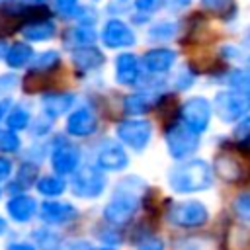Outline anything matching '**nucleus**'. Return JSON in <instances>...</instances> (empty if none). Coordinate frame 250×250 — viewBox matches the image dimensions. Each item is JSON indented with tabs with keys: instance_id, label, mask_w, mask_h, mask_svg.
<instances>
[{
	"instance_id": "nucleus-12",
	"label": "nucleus",
	"mask_w": 250,
	"mask_h": 250,
	"mask_svg": "<svg viewBox=\"0 0 250 250\" xmlns=\"http://www.w3.org/2000/svg\"><path fill=\"white\" fill-rule=\"evenodd\" d=\"M96 162L100 170H107V172H117L123 170L129 164V156L123 150L121 145L113 143V141H105L98 152H96Z\"/></svg>"
},
{
	"instance_id": "nucleus-29",
	"label": "nucleus",
	"mask_w": 250,
	"mask_h": 250,
	"mask_svg": "<svg viewBox=\"0 0 250 250\" xmlns=\"http://www.w3.org/2000/svg\"><path fill=\"white\" fill-rule=\"evenodd\" d=\"M229 86L234 90H242L250 94V70L248 68H238L229 74Z\"/></svg>"
},
{
	"instance_id": "nucleus-38",
	"label": "nucleus",
	"mask_w": 250,
	"mask_h": 250,
	"mask_svg": "<svg viewBox=\"0 0 250 250\" xmlns=\"http://www.w3.org/2000/svg\"><path fill=\"white\" fill-rule=\"evenodd\" d=\"M133 2H135V8H137L139 12L150 14V12L158 10V8L162 6V2H164V0H133Z\"/></svg>"
},
{
	"instance_id": "nucleus-41",
	"label": "nucleus",
	"mask_w": 250,
	"mask_h": 250,
	"mask_svg": "<svg viewBox=\"0 0 250 250\" xmlns=\"http://www.w3.org/2000/svg\"><path fill=\"white\" fill-rule=\"evenodd\" d=\"M12 172V162L6 156H0V180H6Z\"/></svg>"
},
{
	"instance_id": "nucleus-35",
	"label": "nucleus",
	"mask_w": 250,
	"mask_h": 250,
	"mask_svg": "<svg viewBox=\"0 0 250 250\" xmlns=\"http://www.w3.org/2000/svg\"><path fill=\"white\" fill-rule=\"evenodd\" d=\"M234 209H236V213H238L242 219L250 221V193L238 195L236 201H234Z\"/></svg>"
},
{
	"instance_id": "nucleus-14",
	"label": "nucleus",
	"mask_w": 250,
	"mask_h": 250,
	"mask_svg": "<svg viewBox=\"0 0 250 250\" xmlns=\"http://www.w3.org/2000/svg\"><path fill=\"white\" fill-rule=\"evenodd\" d=\"M98 129V119L88 107L74 109L66 119V133L72 137H88Z\"/></svg>"
},
{
	"instance_id": "nucleus-2",
	"label": "nucleus",
	"mask_w": 250,
	"mask_h": 250,
	"mask_svg": "<svg viewBox=\"0 0 250 250\" xmlns=\"http://www.w3.org/2000/svg\"><path fill=\"white\" fill-rule=\"evenodd\" d=\"M137 180H139V178H125V180L117 186L113 197H111L109 203L104 207V217H105L109 223H113V225H123V223H127V221L135 215V211H137V207H139V191L133 188V184H135Z\"/></svg>"
},
{
	"instance_id": "nucleus-48",
	"label": "nucleus",
	"mask_w": 250,
	"mask_h": 250,
	"mask_svg": "<svg viewBox=\"0 0 250 250\" xmlns=\"http://www.w3.org/2000/svg\"><path fill=\"white\" fill-rule=\"evenodd\" d=\"M6 53H8V47H6V43H4V41H0V59H4V57H6Z\"/></svg>"
},
{
	"instance_id": "nucleus-51",
	"label": "nucleus",
	"mask_w": 250,
	"mask_h": 250,
	"mask_svg": "<svg viewBox=\"0 0 250 250\" xmlns=\"http://www.w3.org/2000/svg\"><path fill=\"white\" fill-rule=\"evenodd\" d=\"M92 250H111V248H102V246H100V248H92Z\"/></svg>"
},
{
	"instance_id": "nucleus-6",
	"label": "nucleus",
	"mask_w": 250,
	"mask_h": 250,
	"mask_svg": "<svg viewBox=\"0 0 250 250\" xmlns=\"http://www.w3.org/2000/svg\"><path fill=\"white\" fill-rule=\"evenodd\" d=\"M211 111H213V104L209 100H205L203 96H193V98L186 100L180 109L182 121L188 127H191L195 133H203L209 127Z\"/></svg>"
},
{
	"instance_id": "nucleus-4",
	"label": "nucleus",
	"mask_w": 250,
	"mask_h": 250,
	"mask_svg": "<svg viewBox=\"0 0 250 250\" xmlns=\"http://www.w3.org/2000/svg\"><path fill=\"white\" fill-rule=\"evenodd\" d=\"M213 109L223 121H236L250 111V94L242 90H223L213 98Z\"/></svg>"
},
{
	"instance_id": "nucleus-46",
	"label": "nucleus",
	"mask_w": 250,
	"mask_h": 250,
	"mask_svg": "<svg viewBox=\"0 0 250 250\" xmlns=\"http://www.w3.org/2000/svg\"><path fill=\"white\" fill-rule=\"evenodd\" d=\"M8 105H10V100H4V102H0V119L4 117V113H6Z\"/></svg>"
},
{
	"instance_id": "nucleus-36",
	"label": "nucleus",
	"mask_w": 250,
	"mask_h": 250,
	"mask_svg": "<svg viewBox=\"0 0 250 250\" xmlns=\"http://www.w3.org/2000/svg\"><path fill=\"white\" fill-rule=\"evenodd\" d=\"M193 80H195V72L184 68V70H180V72L176 74V88H178V90H188V88L193 84Z\"/></svg>"
},
{
	"instance_id": "nucleus-40",
	"label": "nucleus",
	"mask_w": 250,
	"mask_h": 250,
	"mask_svg": "<svg viewBox=\"0 0 250 250\" xmlns=\"http://www.w3.org/2000/svg\"><path fill=\"white\" fill-rule=\"evenodd\" d=\"M16 82H18V76H16V74H4V76H0V88H2V90L14 88Z\"/></svg>"
},
{
	"instance_id": "nucleus-34",
	"label": "nucleus",
	"mask_w": 250,
	"mask_h": 250,
	"mask_svg": "<svg viewBox=\"0 0 250 250\" xmlns=\"http://www.w3.org/2000/svg\"><path fill=\"white\" fill-rule=\"evenodd\" d=\"M96 16H98V12L92 6H80L74 18L80 21V25H92L96 21Z\"/></svg>"
},
{
	"instance_id": "nucleus-47",
	"label": "nucleus",
	"mask_w": 250,
	"mask_h": 250,
	"mask_svg": "<svg viewBox=\"0 0 250 250\" xmlns=\"http://www.w3.org/2000/svg\"><path fill=\"white\" fill-rule=\"evenodd\" d=\"M191 0H170V4H174L176 8H184V6H188Z\"/></svg>"
},
{
	"instance_id": "nucleus-19",
	"label": "nucleus",
	"mask_w": 250,
	"mask_h": 250,
	"mask_svg": "<svg viewBox=\"0 0 250 250\" xmlns=\"http://www.w3.org/2000/svg\"><path fill=\"white\" fill-rule=\"evenodd\" d=\"M6 209H8V215H10L14 221L25 223V221H29V219L37 213V203H35L33 197L21 193V195L12 197V199L6 203Z\"/></svg>"
},
{
	"instance_id": "nucleus-27",
	"label": "nucleus",
	"mask_w": 250,
	"mask_h": 250,
	"mask_svg": "<svg viewBox=\"0 0 250 250\" xmlns=\"http://www.w3.org/2000/svg\"><path fill=\"white\" fill-rule=\"evenodd\" d=\"M29 119H31V115H29L27 109L16 107V109H12V111L8 113L6 125H8V129H12V131H21V129H25V127L29 125Z\"/></svg>"
},
{
	"instance_id": "nucleus-22",
	"label": "nucleus",
	"mask_w": 250,
	"mask_h": 250,
	"mask_svg": "<svg viewBox=\"0 0 250 250\" xmlns=\"http://www.w3.org/2000/svg\"><path fill=\"white\" fill-rule=\"evenodd\" d=\"M154 104H156L154 92H137V94H129L123 100V109L127 115H141L150 107H154Z\"/></svg>"
},
{
	"instance_id": "nucleus-50",
	"label": "nucleus",
	"mask_w": 250,
	"mask_h": 250,
	"mask_svg": "<svg viewBox=\"0 0 250 250\" xmlns=\"http://www.w3.org/2000/svg\"><path fill=\"white\" fill-rule=\"evenodd\" d=\"M21 2H25V4H41L43 0H21Z\"/></svg>"
},
{
	"instance_id": "nucleus-44",
	"label": "nucleus",
	"mask_w": 250,
	"mask_h": 250,
	"mask_svg": "<svg viewBox=\"0 0 250 250\" xmlns=\"http://www.w3.org/2000/svg\"><path fill=\"white\" fill-rule=\"evenodd\" d=\"M176 250H207L203 244H199V242H195V240H189V242H186V244H182V246H178Z\"/></svg>"
},
{
	"instance_id": "nucleus-25",
	"label": "nucleus",
	"mask_w": 250,
	"mask_h": 250,
	"mask_svg": "<svg viewBox=\"0 0 250 250\" xmlns=\"http://www.w3.org/2000/svg\"><path fill=\"white\" fill-rule=\"evenodd\" d=\"M66 39H70L72 49H80V47H86V45H94L96 31L92 29V25H80V27L68 31Z\"/></svg>"
},
{
	"instance_id": "nucleus-1",
	"label": "nucleus",
	"mask_w": 250,
	"mask_h": 250,
	"mask_svg": "<svg viewBox=\"0 0 250 250\" xmlns=\"http://www.w3.org/2000/svg\"><path fill=\"white\" fill-rule=\"evenodd\" d=\"M211 182H213L211 166L199 158L182 162V164L174 166L168 174V184L178 193L203 191L211 186Z\"/></svg>"
},
{
	"instance_id": "nucleus-32",
	"label": "nucleus",
	"mask_w": 250,
	"mask_h": 250,
	"mask_svg": "<svg viewBox=\"0 0 250 250\" xmlns=\"http://www.w3.org/2000/svg\"><path fill=\"white\" fill-rule=\"evenodd\" d=\"M20 148V137L12 129L0 131V150L2 152H16Z\"/></svg>"
},
{
	"instance_id": "nucleus-7",
	"label": "nucleus",
	"mask_w": 250,
	"mask_h": 250,
	"mask_svg": "<svg viewBox=\"0 0 250 250\" xmlns=\"http://www.w3.org/2000/svg\"><path fill=\"white\" fill-rule=\"evenodd\" d=\"M70 189L78 197L94 199V197L102 195V191L105 189V176L98 168L86 166V168L74 172V176L70 180Z\"/></svg>"
},
{
	"instance_id": "nucleus-45",
	"label": "nucleus",
	"mask_w": 250,
	"mask_h": 250,
	"mask_svg": "<svg viewBox=\"0 0 250 250\" xmlns=\"http://www.w3.org/2000/svg\"><path fill=\"white\" fill-rule=\"evenodd\" d=\"M8 250H35V248L29 244H10Z\"/></svg>"
},
{
	"instance_id": "nucleus-24",
	"label": "nucleus",
	"mask_w": 250,
	"mask_h": 250,
	"mask_svg": "<svg viewBox=\"0 0 250 250\" xmlns=\"http://www.w3.org/2000/svg\"><path fill=\"white\" fill-rule=\"evenodd\" d=\"M178 33V23L176 21H158L154 25L148 27L146 31V37L150 41H156V43H164V41H170L172 37H176Z\"/></svg>"
},
{
	"instance_id": "nucleus-39",
	"label": "nucleus",
	"mask_w": 250,
	"mask_h": 250,
	"mask_svg": "<svg viewBox=\"0 0 250 250\" xmlns=\"http://www.w3.org/2000/svg\"><path fill=\"white\" fill-rule=\"evenodd\" d=\"M49 123H51V117H49V115H47V119H37V121H35V127H31V133H33V135H45V133L51 129Z\"/></svg>"
},
{
	"instance_id": "nucleus-37",
	"label": "nucleus",
	"mask_w": 250,
	"mask_h": 250,
	"mask_svg": "<svg viewBox=\"0 0 250 250\" xmlns=\"http://www.w3.org/2000/svg\"><path fill=\"white\" fill-rule=\"evenodd\" d=\"M201 4L213 14H225L229 6H232V0H201Z\"/></svg>"
},
{
	"instance_id": "nucleus-30",
	"label": "nucleus",
	"mask_w": 250,
	"mask_h": 250,
	"mask_svg": "<svg viewBox=\"0 0 250 250\" xmlns=\"http://www.w3.org/2000/svg\"><path fill=\"white\" fill-rule=\"evenodd\" d=\"M37 180V166L35 164H29V162H25V164H21V168H20V174H18V182L14 184V186H20V188H27V186H31L33 182Z\"/></svg>"
},
{
	"instance_id": "nucleus-10",
	"label": "nucleus",
	"mask_w": 250,
	"mask_h": 250,
	"mask_svg": "<svg viewBox=\"0 0 250 250\" xmlns=\"http://www.w3.org/2000/svg\"><path fill=\"white\" fill-rule=\"evenodd\" d=\"M80 150L64 139H57V145L51 152V166L57 174H72L78 168Z\"/></svg>"
},
{
	"instance_id": "nucleus-3",
	"label": "nucleus",
	"mask_w": 250,
	"mask_h": 250,
	"mask_svg": "<svg viewBox=\"0 0 250 250\" xmlns=\"http://www.w3.org/2000/svg\"><path fill=\"white\" fill-rule=\"evenodd\" d=\"M164 139H166V146H168L170 156L176 160L188 158L199 148V133H195L184 121L168 123L166 131H164Z\"/></svg>"
},
{
	"instance_id": "nucleus-5",
	"label": "nucleus",
	"mask_w": 250,
	"mask_h": 250,
	"mask_svg": "<svg viewBox=\"0 0 250 250\" xmlns=\"http://www.w3.org/2000/svg\"><path fill=\"white\" fill-rule=\"evenodd\" d=\"M213 170L217 176H221L225 182H240L248 176V162L240 152L234 150H221L215 154L213 160Z\"/></svg>"
},
{
	"instance_id": "nucleus-26",
	"label": "nucleus",
	"mask_w": 250,
	"mask_h": 250,
	"mask_svg": "<svg viewBox=\"0 0 250 250\" xmlns=\"http://www.w3.org/2000/svg\"><path fill=\"white\" fill-rule=\"evenodd\" d=\"M66 184L62 178L59 176H43L41 180H37V189L39 193L47 195V197H55V195H61L64 191Z\"/></svg>"
},
{
	"instance_id": "nucleus-11",
	"label": "nucleus",
	"mask_w": 250,
	"mask_h": 250,
	"mask_svg": "<svg viewBox=\"0 0 250 250\" xmlns=\"http://www.w3.org/2000/svg\"><path fill=\"white\" fill-rule=\"evenodd\" d=\"M102 41L109 49H123V47L135 45L137 37H135V31L125 21L113 18V20H109L104 25V29H102Z\"/></svg>"
},
{
	"instance_id": "nucleus-42",
	"label": "nucleus",
	"mask_w": 250,
	"mask_h": 250,
	"mask_svg": "<svg viewBox=\"0 0 250 250\" xmlns=\"http://www.w3.org/2000/svg\"><path fill=\"white\" fill-rule=\"evenodd\" d=\"M35 236L43 238L45 234H43V232H37ZM39 244H41V248H45V250H53V248H57V244H59V242H57V236H55V234H49V240H41Z\"/></svg>"
},
{
	"instance_id": "nucleus-33",
	"label": "nucleus",
	"mask_w": 250,
	"mask_h": 250,
	"mask_svg": "<svg viewBox=\"0 0 250 250\" xmlns=\"http://www.w3.org/2000/svg\"><path fill=\"white\" fill-rule=\"evenodd\" d=\"M53 6L64 18H74L76 12H78V8H80L78 0H53Z\"/></svg>"
},
{
	"instance_id": "nucleus-16",
	"label": "nucleus",
	"mask_w": 250,
	"mask_h": 250,
	"mask_svg": "<svg viewBox=\"0 0 250 250\" xmlns=\"http://www.w3.org/2000/svg\"><path fill=\"white\" fill-rule=\"evenodd\" d=\"M39 217L41 221L49 223V225H61L66 223L70 219L76 217V209L70 203H62V201H45L39 205Z\"/></svg>"
},
{
	"instance_id": "nucleus-23",
	"label": "nucleus",
	"mask_w": 250,
	"mask_h": 250,
	"mask_svg": "<svg viewBox=\"0 0 250 250\" xmlns=\"http://www.w3.org/2000/svg\"><path fill=\"white\" fill-rule=\"evenodd\" d=\"M31 59H33V49L27 43H14L4 57L6 64L12 68H21V66L29 64Z\"/></svg>"
},
{
	"instance_id": "nucleus-8",
	"label": "nucleus",
	"mask_w": 250,
	"mask_h": 250,
	"mask_svg": "<svg viewBox=\"0 0 250 250\" xmlns=\"http://www.w3.org/2000/svg\"><path fill=\"white\" fill-rule=\"evenodd\" d=\"M117 139L133 150H143L152 135V127L145 119H125L115 127Z\"/></svg>"
},
{
	"instance_id": "nucleus-28",
	"label": "nucleus",
	"mask_w": 250,
	"mask_h": 250,
	"mask_svg": "<svg viewBox=\"0 0 250 250\" xmlns=\"http://www.w3.org/2000/svg\"><path fill=\"white\" fill-rule=\"evenodd\" d=\"M61 62V57L57 51H45L41 53L39 57H35V62H33V68L35 70H47V72H53Z\"/></svg>"
},
{
	"instance_id": "nucleus-49",
	"label": "nucleus",
	"mask_w": 250,
	"mask_h": 250,
	"mask_svg": "<svg viewBox=\"0 0 250 250\" xmlns=\"http://www.w3.org/2000/svg\"><path fill=\"white\" fill-rule=\"evenodd\" d=\"M6 232V221L0 217V234H4Z\"/></svg>"
},
{
	"instance_id": "nucleus-31",
	"label": "nucleus",
	"mask_w": 250,
	"mask_h": 250,
	"mask_svg": "<svg viewBox=\"0 0 250 250\" xmlns=\"http://www.w3.org/2000/svg\"><path fill=\"white\" fill-rule=\"evenodd\" d=\"M232 137L236 139V143L242 146V148H248L250 146V115H246L232 131Z\"/></svg>"
},
{
	"instance_id": "nucleus-9",
	"label": "nucleus",
	"mask_w": 250,
	"mask_h": 250,
	"mask_svg": "<svg viewBox=\"0 0 250 250\" xmlns=\"http://www.w3.org/2000/svg\"><path fill=\"white\" fill-rule=\"evenodd\" d=\"M207 217H209L207 207L201 201H182V203H176L170 209V213H168V219L174 225L186 227V229L201 227L207 221Z\"/></svg>"
},
{
	"instance_id": "nucleus-13",
	"label": "nucleus",
	"mask_w": 250,
	"mask_h": 250,
	"mask_svg": "<svg viewBox=\"0 0 250 250\" xmlns=\"http://www.w3.org/2000/svg\"><path fill=\"white\" fill-rule=\"evenodd\" d=\"M178 59V53L174 49H168V47H156V49H150L143 55V64L148 72H154V74H164L168 72L174 62Z\"/></svg>"
},
{
	"instance_id": "nucleus-21",
	"label": "nucleus",
	"mask_w": 250,
	"mask_h": 250,
	"mask_svg": "<svg viewBox=\"0 0 250 250\" xmlns=\"http://www.w3.org/2000/svg\"><path fill=\"white\" fill-rule=\"evenodd\" d=\"M51 86H53V72H47V70L31 68L21 78V88L25 94H39V92L49 90Z\"/></svg>"
},
{
	"instance_id": "nucleus-15",
	"label": "nucleus",
	"mask_w": 250,
	"mask_h": 250,
	"mask_svg": "<svg viewBox=\"0 0 250 250\" xmlns=\"http://www.w3.org/2000/svg\"><path fill=\"white\" fill-rule=\"evenodd\" d=\"M141 78V62L133 53H121L115 59V80L123 86H133Z\"/></svg>"
},
{
	"instance_id": "nucleus-17",
	"label": "nucleus",
	"mask_w": 250,
	"mask_h": 250,
	"mask_svg": "<svg viewBox=\"0 0 250 250\" xmlns=\"http://www.w3.org/2000/svg\"><path fill=\"white\" fill-rule=\"evenodd\" d=\"M74 104V94L68 92H49L41 98V105L45 115H49L51 119H57L59 115L66 113Z\"/></svg>"
},
{
	"instance_id": "nucleus-18",
	"label": "nucleus",
	"mask_w": 250,
	"mask_h": 250,
	"mask_svg": "<svg viewBox=\"0 0 250 250\" xmlns=\"http://www.w3.org/2000/svg\"><path fill=\"white\" fill-rule=\"evenodd\" d=\"M104 61H105L104 53L94 45H86V47H80V49L72 51V62L82 72H90V70L100 68L104 64Z\"/></svg>"
},
{
	"instance_id": "nucleus-43",
	"label": "nucleus",
	"mask_w": 250,
	"mask_h": 250,
	"mask_svg": "<svg viewBox=\"0 0 250 250\" xmlns=\"http://www.w3.org/2000/svg\"><path fill=\"white\" fill-rule=\"evenodd\" d=\"M139 250H164V244L160 240H156V238H150L145 244H141Z\"/></svg>"
},
{
	"instance_id": "nucleus-20",
	"label": "nucleus",
	"mask_w": 250,
	"mask_h": 250,
	"mask_svg": "<svg viewBox=\"0 0 250 250\" xmlns=\"http://www.w3.org/2000/svg\"><path fill=\"white\" fill-rule=\"evenodd\" d=\"M21 33H23L25 39H29V41H39V43H41V41H49V39L55 37L57 25H55V21L43 18V20H35V21L23 23V25H21Z\"/></svg>"
}]
</instances>
